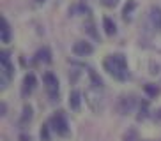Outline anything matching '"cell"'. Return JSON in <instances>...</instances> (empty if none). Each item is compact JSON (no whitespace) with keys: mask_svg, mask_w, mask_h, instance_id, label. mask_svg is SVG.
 <instances>
[{"mask_svg":"<svg viewBox=\"0 0 161 141\" xmlns=\"http://www.w3.org/2000/svg\"><path fill=\"white\" fill-rule=\"evenodd\" d=\"M36 86V76L34 74H27L25 76V81H23V95L30 94Z\"/></svg>","mask_w":161,"mask_h":141,"instance_id":"10","label":"cell"},{"mask_svg":"<svg viewBox=\"0 0 161 141\" xmlns=\"http://www.w3.org/2000/svg\"><path fill=\"white\" fill-rule=\"evenodd\" d=\"M32 118V108L30 106H25L23 108V118H21V122H27V120H30Z\"/></svg>","mask_w":161,"mask_h":141,"instance_id":"15","label":"cell"},{"mask_svg":"<svg viewBox=\"0 0 161 141\" xmlns=\"http://www.w3.org/2000/svg\"><path fill=\"white\" fill-rule=\"evenodd\" d=\"M135 9V0H129V4L124 7V18H128V14Z\"/></svg>","mask_w":161,"mask_h":141,"instance_id":"17","label":"cell"},{"mask_svg":"<svg viewBox=\"0 0 161 141\" xmlns=\"http://www.w3.org/2000/svg\"><path fill=\"white\" fill-rule=\"evenodd\" d=\"M103 67L104 70L108 72V74H112L115 78V80H128L129 78V70H128V64H126V58H124V55H108L106 58H104L103 62Z\"/></svg>","mask_w":161,"mask_h":141,"instance_id":"1","label":"cell"},{"mask_svg":"<svg viewBox=\"0 0 161 141\" xmlns=\"http://www.w3.org/2000/svg\"><path fill=\"white\" fill-rule=\"evenodd\" d=\"M5 109H7V106H5V102H2V106H0V115H5Z\"/></svg>","mask_w":161,"mask_h":141,"instance_id":"22","label":"cell"},{"mask_svg":"<svg viewBox=\"0 0 161 141\" xmlns=\"http://www.w3.org/2000/svg\"><path fill=\"white\" fill-rule=\"evenodd\" d=\"M145 92L149 95H152V97H154V95H158V92H159V90H158V86H152V85H145Z\"/></svg>","mask_w":161,"mask_h":141,"instance_id":"16","label":"cell"},{"mask_svg":"<svg viewBox=\"0 0 161 141\" xmlns=\"http://www.w3.org/2000/svg\"><path fill=\"white\" fill-rule=\"evenodd\" d=\"M73 51H75V55H78V56H87V55H90V53L94 51V48H92V44H89V42H85V41H78V42H75Z\"/></svg>","mask_w":161,"mask_h":141,"instance_id":"6","label":"cell"},{"mask_svg":"<svg viewBox=\"0 0 161 141\" xmlns=\"http://www.w3.org/2000/svg\"><path fill=\"white\" fill-rule=\"evenodd\" d=\"M52 129L57 132V134H60V136H67L69 125H67V120H66V117H64L62 111H58L57 115L52 118Z\"/></svg>","mask_w":161,"mask_h":141,"instance_id":"2","label":"cell"},{"mask_svg":"<svg viewBox=\"0 0 161 141\" xmlns=\"http://www.w3.org/2000/svg\"><path fill=\"white\" fill-rule=\"evenodd\" d=\"M36 2H37V4H41V2H44V0H36Z\"/></svg>","mask_w":161,"mask_h":141,"instance_id":"25","label":"cell"},{"mask_svg":"<svg viewBox=\"0 0 161 141\" xmlns=\"http://www.w3.org/2000/svg\"><path fill=\"white\" fill-rule=\"evenodd\" d=\"M41 138H43L44 141H50V132H48V127L44 125L43 131H41Z\"/></svg>","mask_w":161,"mask_h":141,"instance_id":"20","label":"cell"},{"mask_svg":"<svg viewBox=\"0 0 161 141\" xmlns=\"http://www.w3.org/2000/svg\"><path fill=\"white\" fill-rule=\"evenodd\" d=\"M85 97H87V102L90 104V108L94 111H101L103 109V95H99V88H97V92L89 90L85 94Z\"/></svg>","mask_w":161,"mask_h":141,"instance_id":"5","label":"cell"},{"mask_svg":"<svg viewBox=\"0 0 161 141\" xmlns=\"http://www.w3.org/2000/svg\"><path fill=\"white\" fill-rule=\"evenodd\" d=\"M36 60L37 62H44V64H50L52 62V53L48 48H43V50H39L37 55H36Z\"/></svg>","mask_w":161,"mask_h":141,"instance_id":"11","label":"cell"},{"mask_svg":"<svg viewBox=\"0 0 161 141\" xmlns=\"http://www.w3.org/2000/svg\"><path fill=\"white\" fill-rule=\"evenodd\" d=\"M0 62H2V76L9 80L11 76H13V65H11V62H9V55L5 51L0 53Z\"/></svg>","mask_w":161,"mask_h":141,"instance_id":"7","label":"cell"},{"mask_svg":"<svg viewBox=\"0 0 161 141\" xmlns=\"http://www.w3.org/2000/svg\"><path fill=\"white\" fill-rule=\"evenodd\" d=\"M136 108V99L133 95H122L119 99V104H117V109L120 115H131Z\"/></svg>","mask_w":161,"mask_h":141,"instance_id":"3","label":"cell"},{"mask_svg":"<svg viewBox=\"0 0 161 141\" xmlns=\"http://www.w3.org/2000/svg\"><path fill=\"white\" fill-rule=\"evenodd\" d=\"M151 21L154 25V28L161 32V9L159 7H152L151 9Z\"/></svg>","mask_w":161,"mask_h":141,"instance_id":"9","label":"cell"},{"mask_svg":"<svg viewBox=\"0 0 161 141\" xmlns=\"http://www.w3.org/2000/svg\"><path fill=\"white\" fill-rule=\"evenodd\" d=\"M147 117V102L142 104V108H140V115H138V120H143Z\"/></svg>","mask_w":161,"mask_h":141,"instance_id":"18","label":"cell"},{"mask_svg":"<svg viewBox=\"0 0 161 141\" xmlns=\"http://www.w3.org/2000/svg\"><path fill=\"white\" fill-rule=\"evenodd\" d=\"M87 32H89L90 34V35H92V37H97V34H96L94 32V23H87Z\"/></svg>","mask_w":161,"mask_h":141,"instance_id":"21","label":"cell"},{"mask_svg":"<svg viewBox=\"0 0 161 141\" xmlns=\"http://www.w3.org/2000/svg\"><path fill=\"white\" fill-rule=\"evenodd\" d=\"M11 41V30H9V23H7V19L2 18V42L7 44Z\"/></svg>","mask_w":161,"mask_h":141,"instance_id":"12","label":"cell"},{"mask_svg":"<svg viewBox=\"0 0 161 141\" xmlns=\"http://www.w3.org/2000/svg\"><path fill=\"white\" fill-rule=\"evenodd\" d=\"M103 2V5H106V7H115V5L119 4V0H101Z\"/></svg>","mask_w":161,"mask_h":141,"instance_id":"19","label":"cell"},{"mask_svg":"<svg viewBox=\"0 0 161 141\" xmlns=\"http://www.w3.org/2000/svg\"><path fill=\"white\" fill-rule=\"evenodd\" d=\"M89 76H90V80H92V85H94L96 88H101V86H103V80H101L99 76L96 74L94 70L92 69H89Z\"/></svg>","mask_w":161,"mask_h":141,"instance_id":"14","label":"cell"},{"mask_svg":"<svg viewBox=\"0 0 161 141\" xmlns=\"http://www.w3.org/2000/svg\"><path fill=\"white\" fill-rule=\"evenodd\" d=\"M80 104H81V94L78 90H73L71 94H69V106H71V109L78 111L80 109Z\"/></svg>","mask_w":161,"mask_h":141,"instance_id":"8","label":"cell"},{"mask_svg":"<svg viewBox=\"0 0 161 141\" xmlns=\"http://www.w3.org/2000/svg\"><path fill=\"white\" fill-rule=\"evenodd\" d=\"M156 118H158V120H161V109H159V111L156 113Z\"/></svg>","mask_w":161,"mask_h":141,"instance_id":"24","label":"cell"},{"mask_svg":"<svg viewBox=\"0 0 161 141\" xmlns=\"http://www.w3.org/2000/svg\"><path fill=\"white\" fill-rule=\"evenodd\" d=\"M19 139H21V141H30V136H29V138H27V136H21Z\"/></svg>","mask_w":161,"mask_h":141,"instance_id":"23","label":"cell"},{"mask_svg":"<svg viewBox=\"0 0 161 141\" xmlns=\"http://www.w3.org/2000/svg\"><path fill=\"white\" fill-rule=\"evenodd\" d=\"M103 25H104V32H106V35H114V34L117 32L115 23H114L110 18H104V19H103Z\"/></svg>","mask_w":161,"mask_h":141,"instance_id":"13","label":"cell"},{"mask_svg":"<svg viewBox=\"0 0 161 141\" xmlns=\"http://www.w3.org/2000/svg\"><path fill=\"white\" fill-rule=\"evenodd\" d=\"M43 81H44V85H46V90H48V94H50V97L55 101V99L58 97V80H57V76H53L52 72H46V74L43 76Z\"/></svg>","mask_w":161,"mask_h":141,"instance_id":"4","label":"cell"}]
</instances>
